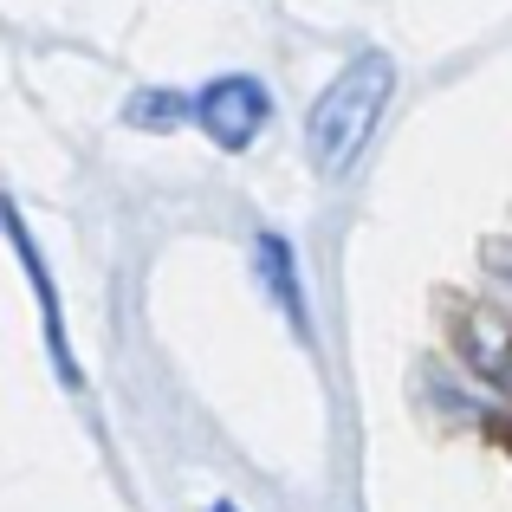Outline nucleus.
I'll return each mask as SVG.
<instances>
[{
    "instance_id": "f257e3e1",
    "label": "nucleus",
    "mask_w": 512,
    "mask_h": 512,
    "mask_svg": "<svg viewBox=\"0 0 512 512\" xmlns=\"http://www.w3.org/2000/svg\"><path fill=\"white\" fill-rule=\"evenodd\" d=\"M389 91H396V59L389 52H357L325 85V98L312 104V124H305V150H312V169L325 182L350 175V163L363 156V143L376 130V117L389 111Z\"/></svg>"
},
{
    "instance_id": "f03ea898",
    "label": "nucleus",
    "mask_w": 512,
    "mask_h": 512,
    "mask_svg": "<svg viewBox=\"0 0 512 512\" xmlns=\"http://www.w3.org/2000/svg\"><path fill=\"white\" fill-rule=\"evenodd\" d=\"M266 117H273V91H266L260 78H247V72L214 78V85H201V98H195V124L208 130L221 150H253L260 130H266Z\"/></svg>"
},
{
    "instance_id": "7ed1b4c3",
    "label": "nucleus",
    "mask_w": 512,
    "mask_h": 512,
    "mask_svg": "<svg viewBox=\"0 0 512 512\" xmlns=\"http://www.w3.org/2000/svg\"><path fill=\"white\" fill-rule=\"evenodd\" d=\"M0 234L13 240V253H20V266H26V286H33V299H39V325H46V350H52V370L65 376V383H78V357H72V344H65V312H59V286H52V273H46V253L33 247V234H26V221L13 214V201H0Z\"/></svg>"
},
{
    "instance_id": "20e7f679",
    "label": "nucleus",
    "mask_w": 512,
    "mask_h": 512,
    "mask_svg": "<svg viewBox=\"0 0 512 512\" xmlns=\"http://www.w3.org/2000/svg\"><path fill=\"white\" fill-rule=\"evenodd\" d=\"M253 273H260V286L273 292V305L286 312V325L299 331V344H312V305H305L299 266H292V247L279 234H260V240H253Z\"/></svg>"
},
{
    "instance_id": "39448f33",
    "label": "nucleus",
    "mask_w": 512,
    "mask_h": 512,
    "mask_svg": "<svg viewBox=\"0 0 512 512\" xmlns=\"http://www.w3.org/2000/svg\"><path fill=\"white\" fill-rule=\"evenodd\" d=\"M188 117H195V98H182V91H137L124 104L130 130H182Z\"/></svg>"
},
{
    "instance_id": "423d86ee",
    "label": "nucleus",
    "mask_w": 512,
    "mask_h": 512,
    "mask_svg": "<svg viewBox=\"0 0 512 512\" xmlns=\"http://www.w3.org/2000/svg\"><path fill=\"white\" fill-rule=\"evenodd\" d=\"M214 512H234V506H214Z\"/></svg>"
}]
</instances>
